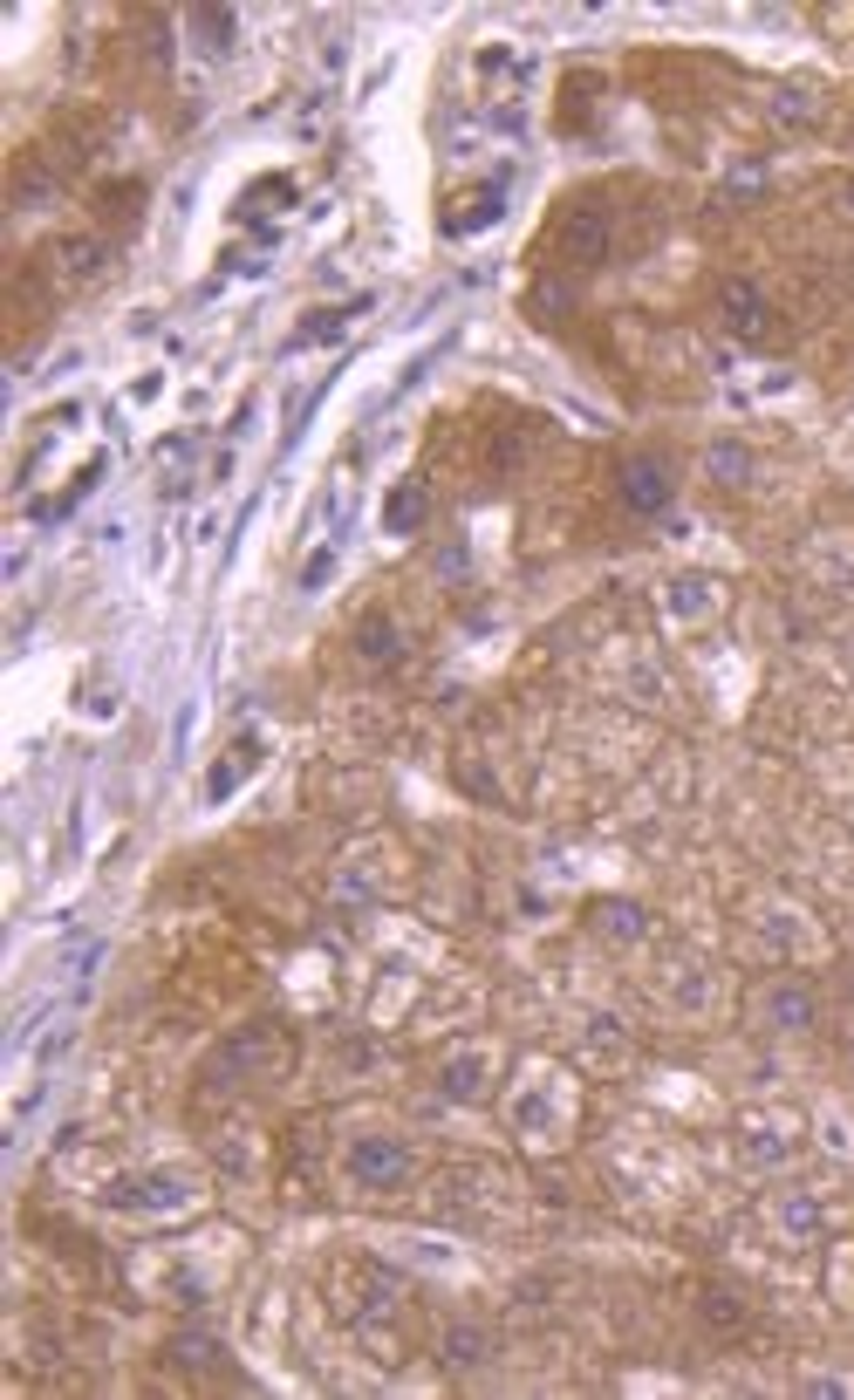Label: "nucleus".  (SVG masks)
Listing matches in <instances>:
<instances>
[{
	"label": "nucleus",
	"mask_w": 854,
	"mask_h": 1400,
	"mask_svg": "<svg viewBox=\"0 0 854 1400\" xmlns=\"http://www.w3.org/2000/svg\"><path fill=\"white\" fill-rule=\"evenodd\" d=\"M561 253H567V261H581V267H594L608 253V212H602V205H575V212H567Z\"/></svg>",
	"instance_id": "obj_1"
},
{
	"label": "nucleus",
	"mask_w": 854,
	"mask_h": 1400,
	"mask_svg": "<svg viewBox=\"0 0 854 1400\" xmlns=\"http://www.w3.org/2000/svg\"><path fill=\"white\" fill-rule=\"evenodd\" d=\"M623 499H629V513H664L670 505V465L664 458H629L623 465Z\"/></svg>",
	"instance_id": "obj_2"
},
{
	"label": "nucleus",
	"mask_w": 854,
	"mask_h": 1400,
	"mask_svg": "<svg viewBox=\"0 0 854 1400\" xmlns=\"http://www.w3.org/2000/svg\"><path fill=\"white\" fill-rule=\"evenodd\" d=\"M349 1169H356L362 1182H397V1175H404V1148H397V1141H383V1148L377 1141H362Z\"/></svg>",
	"instance_id": "obj_3"
},
{
	"label": "nucleus",
	"mask_w": 854,
	"mask_h": 1400,
	"mask_svg": "<svg viewBox=\"0 0 854 1400\" xmlns=\"http://www.w3.org/2000/svg\"><path fill=\"white\" fill-rule=\"evenodd\" d=\"M724 315H732V329H739V335H759V329H766V301H759L745 280H732V288H724Z\"/></svg>",
	"instance_id": "obj_4"
},
{
	"label": "nucleus",
	"mask_w": 854,
	"mask_h": 1400,
	"mask_svg": "<svg viewBox=\"0 0 854 1400\" xmlns=\"http://www.w3.org/2000/svg\"><path fill=\"white\" fill-rule=\"evenodd\" d=\"M356 642H362V656H369V663H390V656H397V629H390L383 615H369V622H362V635H356Z\"/></svg>",
	"instance_id": "obj_5"
},
{
	"label": "nucleus",
	"mask_w": 854,
	"mask_h": 1400,
	"mask_svg": "<svg viewBox=\"0 0 854 1400\" xmlns=\"http://www.w3.org/2000/svg\"><path fill=\"white\" fill-rule=\"evenodd\" d=\"M424 513V492H404V499H390V526H418Z\"/></svg>",
	"instance_id": "obj_6"
},
{
	"label": "nucleus",
	"mask_w": 854,
	"mask_h": 1400,
	"mask_svg": "<svg viewBox=\"0 0 854 1400\" xmlns=\"http://www.w3.org/2000/svg\"><path fill=\"white\" fill-rule=\"evenodd\" d=\"M445 1353H458V1367H472V1359H478V1353H486V1339H478V1332H458V1339H451V1346H445Z\"/></svg>",
	"instance_id": "obj_7"
},
{
	"label": "nucleus",
	"mask_w": 854,
	"mask_h": 1400,
	"mask_svg": "<svg viewBox=\"0 0 854 1400\" xmlns=\"http://www.w3.org/2000/svg\"><path fill=\"white\" fill-rule=\"evenodd\" d=\"M704 1312L718 1318V1326H739V1305H732V1299H718V1291H711V1299H704Z\"/></svg>",
	"instance_id": "obj_8"
}]
</instances>
